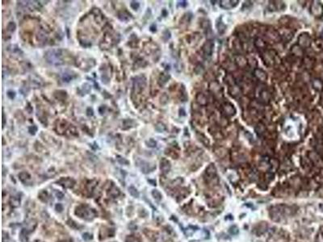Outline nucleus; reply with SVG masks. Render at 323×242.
Instances as JSON below:
<instances>
[{
	"label": "nucleus",
	"mask_w": 323,
	"mask_h": 242,
	"mask_svg": "<svg viewBox=\"0 0 323 242\" xmlns=\"http://www.w3.org/2000/svg\"><path fill=\"white\" fill-rule=\"evenodd\" d=\"M160 168H161L162 172H163L164 174H168L170 170H171V163H170V161L168 160H166V159H163V160L161 161Z\"/></svg>",
	"instance_id": "4"
},
{
	"label": "nucleus",
	"mask_w": 323,
	"mask_h": 242,
	"mask_svg": "<svg viewBox=\"0 0 323 242\" xmlns=\"http://www.w3.org/2000/svg\"><path fill=\"white\" fill-rule=\"evenodd\" d=\"M116 159L118 161V162H120V164H123V165H129V161L128 160H126L125 158L122 157L117 156V158Z\"/></svg>",
	"instance_id": "20"
},
{
	"label": "nucleus",
	"mask_w": 323,
	"mask_h": 242,
	"mask_svg": "<svg viewBox=\"0 0 323 242\" xmlns=\"http://www.w3.org/2000/svg\"><path fill=\"white\" fill-rule=\"evenodd\" d=\"M178 6H181V7H186V6H187V2L186 1L178 2Z\"/></svg>",
	"instance_id": "30"
},
{
	"label": "nucleus",
	"mask_w": 323,
	"mask_h": 242,
	"mask_svg": "<svg viewBox=\"0 0 323 242\" xmlns=\"http://www.w3.org/2000/svg\"><path fill=\"white\" fill-rule=\"evenodd\" d=\"M130 7L133 9V10H135V11H137L138 8H139V7H140V3H138V2H136V1H132V2H131V3H130Z\"/></svg>",
	"instance_id": "22"
},
{
	"label": "nucleus",
	"mask_w": 323,
	"mask_h": 242,
	"mask_svg": "<svg viewBox=\"0 0 323 242\" xmlns=\"http://www.w3.org/2000/svg\"><path fill=\"white\" fill-rule=\"evenodd\" d=\"M152 195H153V197L158 201H160L162 199V194L158 191V190H153Z\"/></svg>",
	"instance_id": "14"
},
{
	"label": "nucleus",
	"mask_w": 323,
	"mask_h": 242,
	"mask_svg": "<svg viewBox=\"0 0 323 242\" xmlns=\"http://www.w3.org/2000/svg\"><path fill=\"white\" fill-rule=\"evenodd\" d=\"M213 48H214V44H213V42L211 41V40L207 41L203 46V52H204V56L208 57H211L213 52Z\"/></svg>",
	"instance_id": "2"
},
{
	"label": "nucleus",
	"mask_w": 323,
	"mask_h": 242,
	"mask_svg": "<svg viewBox=\"0 0 323 242\" xmlns=\"http://www.w3.org/2000/svg\"><path fill=\"white\" fill-rule=\"evenodd\" d=\"M87 116H93V110H92L91 108H88L87 109Z\"/></svg>",
	"instance_id": "29"
},
{
	"label": "nucleus",
	"mask_w": 323,
	"mask_h": 242,
	"mask_svg": "<svg viewBox=\"0 0 323 242\" xmlns=\"http://www.w3.org/2000/svg\"><path fill=\"white\" fill-rule=\"evenodd\" d=\"M62 50L57 49V50H49L44 54V58L46 59L48 63L53 66H60L63 64L61 59L62 57Z\"/></svg>",
	"instance_id": "1"
},
{
	"label": "nucleus",
	"mask_w": 323,
	"mask_h": 242,
	"mask_svg": "<svg viewBox=\"0 0 323 242\" xmlns=\"http://www.w3.org/2000/svg\"><path fill=\"white\" fill-rule=\"evenodd\" d=\"M155 128H156V130H157L158 132H163V131H165V130H166V127H165V125H164V124L159 123V124H158L156 125V127H155Z\"/></svg>",
	"instance_id": "21"
},
{
	"label": "nucleus",
	"mask_w": 323,
	"mask_h": 242,
	"mask_svg": "<svg viewBox=\"0 0 323 242\" xmlns=\"http://www.w3.org/2000/svg\"><path fill=\"white\" fill-rule=\"evenodd\" d=\"M146 86V78L143 77H137L134 81L133 87L137 91H141Z\"/></svg>",
	"instance_id": "3"
},
{
	"label": "nucleus",
	"mask_w": 323,
	"mask_h": 242,
	"mask_svg": "<svg viewBox=\"0 0 323 242\" xmlns=\"http://www.w3.org/2000/svg\"><path fill=\"white\" fill-rule=\"evenodd\" d=\"M146 144L147 145V146H149V147H151V148L155 147V146H156V145H157L156 141H155L154 139H149L148 141H146Z\"/></svg>",
	"instance_id": "19"
},
{
	"label": "nucleus",
	"mask_w": 323,
	"mask_h": 242,
	"mask_svg": "<svg viewBox=\"0 0 323 242\" xmlns=\"http://www.w3.org/2000/svg\"><path fill=\"white\" fill-rule=\"evenodd\" d=\"M129 193L132 195V197L134 198H138L139 197V192L137 191V190L134 187H129Z\"/></svg>",
	"instance_id": "12"
},
{
	"label": "nucleus",
	"mask_w": 323,
	"mask_h": 242,
	"mask_svg": "<svg viewBox=\"0 0 323 242\" xmlns=\"http://www.w3.org/2000/svg\"><path fill=\"white\" fill-rule=\"evenodd\" d=\"M56 210H57V211H59V212H61V211H62V210H63V207H62V205H61V203L57 204V205H56Z\"/></svg>",
	"instance_id": "26"
},
{
	"label": "nucleus",
	"mask_w": 323,
	"mask_h": 242,
	"mask_svg": "<svg viewBox=\"0 0 323 242\" xmlns=\"http://www.w3.org/2000/svg\"><path fill=\"white\" fill-rule=\"evenodd\" d=\"M216 174H217V169H216L215 165H213V164H210L209 166L207 167V169H206V174H207V176L209 177V178H213L215 177Z\"/></svg>",
	"instance_id": "7"
},
{
	"label": "nucleus",
	"mask_w": 323,
	"mask_h": 242,
	"mask_svg": "<svg viewBox=\"0 0 323 242\" xmlns=\"http://www.w3.org/2000/svg\"><path fill=\"white\" fill-rule=\"evenodd\" d=\"M169 78H170V75H169V74H167V73H162L160 78H159V84L162 85V86L164 85L167 82V81L169 80Z\"/></svg>",
	"instance_id": "10"
},
{
	"label": "nucleus",
	"mask_w": 323,
	"mask_h": 242,
	"mask_svg": "<svg viewBox=\"0 0 323 242\" xmlns=\"http://www.w3.org/2000/svg\"><path fill=\"white\" fill-rule=\"evenodd\" d=\"M15 28H16V25H15V24L14 22H10L7 24V31H9L11 32H13L15 30Z\"/></svg>",
	"instance_id": "15"
},
{
	"label": "nucleus",
	"mask_w": 323,
	"mask_h": 242,
	"mask_svg": "<svg viewBox=\"0 0 323 242\" xmlns=\"http://www.w3.org/2000/svg\"><path fill=\"white\" fill-rule=\"evenodd\" d=\"M59 183H60V185L63 186L64 187L70 188V187H73V186L74 185V181L73 179H71V178H61V179L59 181Z\"/></svg>",
	"instance_id": "5"
},
{
	"label": "nucleus",
	"mask_w": 323,
	"mask_h": 242,
	"mask_svg": "<svg viewBox=\"0 0 323 242\" xmlns=\"http://www.w3.org/2000/svg\"><path fill=\"white\" fill-rule=\"evenodd\" d=\"M217 24L221 25V26L217 25V27L218 32L220 33V34H223V33L225 32V31H226V26L223 24V22H222V21H219V20H218V21H217Z\"/></svg>",
	"instance_id": "13"
},
{
	"label": "nucleus",
	"mask_w": 323,
	"mask_h": 242,
	"mask_svg": "<svg viewBox=\"0 0 323 242\" xmlns=\"http://www.w3.org/2000/svg\"><path fill=\"white\" fill-rule=\"evenodd\" d=\"M238 1H221V7L224 9H231L238 5Z\"/></svg>",
	"instance_id": "6"
},
{
	"label": "nucleus",
	"mask_w": 323,
	"mask_h": 242,
	"mask_svg": "<svg viewBox=\"0 0 323 242\" xmlns=\"http://www.w3.org/2000/svg\"><path fill=\"white\" fill-rule=\"evenodd\" d=\"M155 26V24H153L151 27H150V30L152 31V32H154V31H156V27H154H154Z\"/></svg>",
	"instance_id": "31"
},
{
	"label": "nucleus",
	"mask_w": 323,
	"mask_h": 242,
	"mask_svg": "<svg viewBox=\"0 0 323 242\" xmlns=\"http://www.w3.org/2000/svg\"><path fill=\"white\" fill-rule=\"evenodd\" d=\"M37 126H35V125H33V126H32V127H30L29 128V132L31 134H32V135H34L37 132Z\"/></svg>",
	"instance_id": "23"
},
{
	"label": "nucleus",
	"mask_w": 323,
	"mask_h": 242,
	"mask_svg": "<svg viewBox=\"0 0 323 242\" xmlns=\"http://www.w3.org/2000/svg\"><path fill=\"white\" fill-rule=\"evenodd\" d=\"M126 242H139V241H138L134 237H129L128 239H127V241Z\"/></svg>",
	"instance_id": "27"
},
{
	"label": "nucleus",
	"mask_w": 323,
	"mask_h": 242,
	"mask_svg": "<svg viewBox=\"0 0 323 242\" xmlns=\"http://www.w3.org/2000/svg\"><path fill=\"white\" fill-rule=\"evenodd\" d=\"M7 49H8V51H10L11 53H17V54H22L23 53V52L17 47L16 45H11V46H9V47L7 48Z\"/></svg>",
	"instance_id": "11"
},
{
	"label": "nucleus",
	"mask_w": 323,
	"mask_h": 242,
	"mask_svg": "<svg viewBox=\"0 0 323 242\" xmlns=\"http://www.w3.org/2000/svg\"><path fill=\"white\" fill-rule=\"evenodd\" d=\"M15 92H13V91H8L7 92V96L10 98L11 99H13L14 98H15Z\"/></svg>",
	"instance_id": "25"
},
{
	"label": "nucleus",
	"mask_w": 323,
	"mask_h": 242,
	"mask_svg": "<svg viewBox=\"0 0 323 242\" xmlns=\"http://www.w3.org/2000/svg\"><path fill=\"white\" fill-rule=\"evenodd\" d=\"M62 80L64 81V82H70V81H71L72 80V76L70 75V74H69V73H63L62 74Z\"/></svg>",
	"instance_id": "18"
},
{
	"label": "nucleus",
	"mask_w": 323,
	"mask_h": 242,
	"mask_svg": "<svg viewBox=\"0 0 323 242\" xmlns=\"http://www.w3.org/2000/svg\"><path fill=\"white\" fill-rule=\"evenodd\" d=\"M55 194H56V196L57 197V199H63V197H64V194H63L61 192H60V191H57L56 193H55Z\"/></svg>",
	"instance_id": "24"
},
{
	"label": "nucleus",
	"mask_w": 323,
	"mask_h": 242,
	"mask_svg": "<svg viewBox=\"0 0 323 242\" xmlns=\"http://www.w3.org/2000/svg\"><path fill=\"white\" fill-rule=\"evenodd\" d=\"M91 238V235L89 234V233H85V234H83V239H85V240H90Z\"/></svg>",
	"instance_id": "28"
},
{
	"label": "nucleus",
	"mask_w": 323,
	"mask_h": 242,
	"mask_svg": "<svg viewBox=\"0 0 323 242\" xmlns=\"http://www.w3.org/2000/svg\"><path fill=\"white\" fill-rule=\"evenodd\" d=\"M311 9H312L313 14L315 15H320L322 13V7L319 3H313V6H312V7H311Z\"/></svg>",
	"instance_id": "8"
},
{
	"label": "nucleus",
	"mask_w": 323,
	"mask_h": 242,
	"mask_svg": "<svg viewBox=\"0 0 323 242\" xmlns=\"http://www.w3.org/2000/svg\"><path fill=\"white\" fill-rule=\"evenodd\" d=\"M19 178L20 179V181L24 183H28V182L31 181V177L30 175L28 174L26 172H22L19 174Z\"/></svg>",
	"instance_id": "9"
},
{
	"label": "nucleus",
	"mask_w": 323,
	"mask_h": 242,
	"mask_svg": "<svg viewBox=\"0 0 323 242\" xmlns=\"http://www.w3.org/2000/svg\"><path fill=\"white\" fill-rule=\"evenodd\" d=\"M229 232L230 234H232V235H237V234H238V232H239V229L238 228V227H237V226H232V227H230V228H229Z\"/></svg>",
	"instance_id": "16"
},
{
	"label": "nucleus",
	"mask_w": 323,
	"mask_h": 242,
	"mask_svg": "<svg viewBox=\"0 0 323 242\" xmlns=\"http://www.w3.org/2000/svg\"><path fill=\"white\" fill-rule=\"evenodd\" d=\"M124 13H125V11H123V12H120V13H119V18L121 20H129V18L130 17V14H127V15H124Z\"/></svg>",
	"instance_id": "17"
},
{
	"label": "nucleus",
	"mask_w": 323,
	"mask_h": 242,
	"mask_svg": "<svg viewBox=\"0 0 323 242\" xmlns=\"http://www.w3.org/2000/svg\"><path fill=\"white\" fill-rule=\"evenodd\" d=\"M149 182H151V183H152V185H156V182H155L154 181H152V180H149Z\"/></svg>",
	"instance_id": "32"
}]
</instances>
